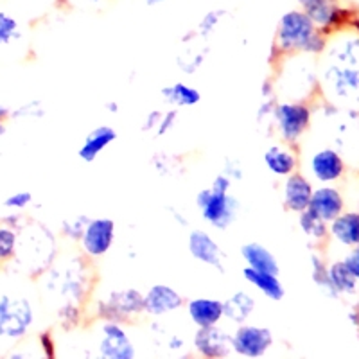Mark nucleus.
<instances>
[{
  "instance_id": "15",
  "label": "nucleus",
  "mask_w": 359,
  "mask_h": 359,
  "mask_svg": "<svg viewBox=\"0 0 359 359\" xmlns=\"http://www.w3.org/2000/svg\"><path fill=\"white\" fill-rule=\"evenodd\" d=\"M184 297L168 284H153L144 293V314L162 318L184 307Z\"/></svg>"
},
{
  "instance_id": "37",
  "label": "nucleus",
  "mask_w": 359,
  "mask_h": 359,
  "mask_svg": "<svg viewBox=\"0 0 359 359\" xmlns=\"http://www.w3.org/2000/svg\"><path fill=\"white\" fill-rule=\"evenodd\" d=\"M47 110H45L43 102L41 101H27L17 108H11V118H41L45 117Z\"/></svg>"
},
{
  "instance_id": "31",
  "label": "nucleus",
  "mask_w": 359,
  "mask_h": 359,
  "mask_svg": "<svg viewBox=\"0 0 359 359\" xmlns=\"http://www.w3.org/2000/svg\"><path fill=\"white\" fill-rule=\"evenodd\" d=\"M226 17H229V11L224 8L208 9V11H205L203 15H201L196 27H192V31H194V34H196L198 38L212 36L217 29L221 27V24H223Z\"/></svg>"
},
{
  "instance_id": "51",
  "label": "nucleus",
  "mask_w": 359,
  "mask_h": 359,
  "mask_svg": "<svg viewBox=\"0 0 359 359\" xmlns=\"http://www.w3.org/2000/svg\"><path fill=\"white\" fill-rule=\"evenodd\" d=\"M6 133V123H0V137Z\"/></svg>"
},
{
  "instance_id": "10",
  "label": "nucleus",
  "mask_w": 359,
  "mask_h": 359,
  "mask_svg": "<svg viewBox=\"0 0 359 359\" xmlns=\"http://www.w3.org/2000/svg\"><path fill=\"white\" fill-rule=\"evenodd\" d=\"M117 237V226L110 217H90L83 232L79 245H81L83 255L88 259L104 257L115 245Z\"/></svg>"
},
{
  "instance_id": "24",
  "label": "nucleus",
  "mask_w": 359,
  "mask_h": 359,
  "mask_svg": "<svg viewBox=\"0 0 359 359\" xmlns=\"http://www.w3.org/2000/svg\"><path fill=\"white\" fill-rule=\"evenodd\" d=\"M329 233L339 245L348 246V248L359 246V212H355V210L345 212L343 210L338 217H334L329 223Z\"/></svg>"
},
{
  "instance_id": "34",
  "label": "nucleus",
  "mask_w": 359,
  "mask_h": 359,
  "mask_svg": "<svg viewBox=\"0 0 359 359\" xmlns=\"http://www.w3.org/2000/svg\"><path fill=\"white\" fill-rule=\"evenodd\" d=\"M205 60H207L205 50H189L184 56L176 57V63H178V69L184 74H194L203 67Z\"/></svg>"
},
{
  "instance_id": "7",
  "label": "nucleus",
  "mask_w": 359,
  "mask_h": 359,
  "mask_svg": "<svg viewBox=\"0 0 359 359\" xmlns=\"http://www.w3.org/2000/svg\"><path fill=\"white\" fill-rule=\"evenodd\" d=\"M196 205L205 223L216 230H226L239 216L241 203L230 192L217 191L214 187L201 189L196 194Z\"/></svg>"
},
{
  "instance_id": "8",
  "label": "nucleus",
  "mask_w": 359,
  "mask_h": 359,
  "mask_svg": "<svg viewBox=\"0 0 359 359\" xmlns=\"http://www.w3.org/2000/svg\"><path fill=\"white\" fill-rule=\"evenodd\" d=\"M144 313V293L133 290V287H124V290H115L101 298L97 302V314L102 320H111V322H130Z\"/></svg>"
},
{
  "instance_id": "21",
  "label": "nucleus",
  "mask_w": 359,
  "mask_h": 359,
  "mask_svg": "<svg viewBox=\"0 0 359 359\" xmlns=\"http://www.w3.org/2000/svg\"><path fill=\"white\" fill-rule=\"evenodd\" d=\"M262 162H264L266 169L277 178H286V176L293 175L298 168V156L294 153L291 144H273L262 155Z\"/></svg>"
},
{
  "instance_id": "3",
  "label": "nucleus",
  "mask_w": 359,
  "mask_h": 359,
  "mask_svg": "<svg viewBox=\"0 0 359 359\" xmlns=\"http://www.w3.org/2000/svg\"><path fill=\"white\" fill-rule=\"evenodd\" d=\"M36 322L31 298L22 291L8 290L0 282V345L9 347L22 341Z\"/></svg>"
},
{
  "instance_id": "14",
  "label": "nucleus",
  "mask_w": 359,
  "mask_h": 359,
  "mask_svg": "<svg viewBox=\"0 0 359 359\" xmlns=\"http://www.w3.org/2000/svg\"><path fill=\"white\" fill-rule=\"evenodd\" d=\"M347 169L345 158L334 147H322L316 153H313L309 160V171L316 182L322 185H331L343 178Z\"/></svg>"
},
{
  "instance_id": "43",
  "label": "nucleus",
  "mask_w": 359,
  "mask_h": 359,
  "mask_svg": "<svg viewBox=\"0 0 359 359\" xmlns=\"http://www.w3.org/2000/svg\"><path fill=\"white\" fill-rule=\"evenodd\" d=\"M343 262H345V266L351 269V273L354 275L355 280L359 282V246L352 248L351 252H348L347 257L343 259Z\"/></svg>"
},
{
  "instance_id": "39",
  "label": "nucleus",
  "mask_w": 359,
  "mask_h": 359,
  "mask_svg": "<svg viewBox=\"0 0 359 359\" xmlns=\"http://www.w3.org/2000/svg\"><path fill=\"white\" fill-rule=\"evenodd\" d=\"M160 117H162V110L147 111L146 117L142 118V124H140V131L142 133H155L156 126L160 123Z\"/></svg>"
},
{
  "instance_id": "36",
  "label": "nucleus",
  "mask_w": 359,
  "mask_h": 359,
  "mask_svg": "<svg viewBox=\"0 0 359 359\" xmlns=\"http://www.w3.org/2000/svg\"><path fill=\"white\" fill-rule=\"evenodd\" d=\"M90 217L88 216H74V217H69V219H65L62 223V232L63 236L67 237V239H70V241H78L81 239L83 232H85L86 224H88Z\"/></svg>"
},
{
  "instance_id": "33",
  "label": "nucleus",
  "mask_w": 359,
  "mask_h": 359,
  "mask_svg": "<svg viewBox=\"0 0 359 359\" xmlns=\"http://www.w3.org/2000/svg\"><path fill=\"white\" fill-rule=\"evenodd\" d=\"M18 250V230L0 221V264L15 261Z\"/></svg>"
},
{
  "instance_id": "53",
  "label": "nucleus",
  "mask_w": 359,
  "mask_h": 359,
  "mask_svg": "<svg viewBox=\"0 0 359 359\" xmlns=\"http://www.w3.org/2000/svg\"><path fill=\"white\" fill-rule=\"evenodd\" d=\"M355 311H358V314H359V304H358V309H355Z\"/></svg>"
},
{
  "instance_id": "2",
  "label": "nucleus",
  "mask_w": 359,
  "mask_h": 359,
  "mask_svg": "<svg viewBox=\"0 0 359 359\" xmlns=\"http://www.w3.org/2000/svg\"><path fill=\"white\" fill-rule=\"evenodd\" d=\"M327 34L311 22L302 8L290 9L280 17L275 29L273 53L271 57L309 54L320 56L325 49Z\"/></svg>"
},
{
  "instance_id": "54",
  "label": "nucleus",
  "mask_w": 359,
  "mask_h": 359,
  "mask_svg": "<svg viewBox=\"0 0 359 359\" xmlns=\"http://www.w3.org/2000/svg\"><path fill=\"white\" fill-rule=\"evenodd\" d=\"M358 18H359V11H358Z\"/></svg>"
},
{
  "instance_id": "23",
  "label": "nucleus",
  "mask_w": 359,
  "mask_h": 359,
  "mask_svg": "<svg viewBox=\"0 0 359 359\" xmlns=\"http://www.w3.org/2000/svg\"><path fill=\"white\" fill-rule=\"evenodd\" d=\"M243 278L248 282L250 286L255 287L264 298L271 302H280L282 298L286 297V287L282 284L277 273H268V271H259L245 266L243 268Z\"/></svg>"
},
{
  "instance_id": "41",
  "label": "nucleus",
  "mask_w": 359,
  "mask_h": 359,
  "mask_svg": "<svg viewBox=\"0 0 359 359\" xmlns=\"http://www.w3.org/2000/svg\"><path fill=\"white\" fill-rule=\"evenodd\" d=\"M108 0H62V4L72 9H97L107 4Z\"/></svg>"
},
{
  "instance_id": "4",
  "label": "nucleus",
  "mask_w": 359,
  "mask_h": 359,
  "mask_svg": "<svg viewBox=\"0 0 359 359\" xmlns=\"http://www.w3.org/2000/svg\"><path fill=\"white\" fill-rule=\"evenodd\" d=\"M47 271V290L56 293L62 306H83L90 290V269L85 259H69L63 264H50Z\"/></svg>"
},
{
  "instance_id": "28",
  "label": "nucleus",
  "mask_w": 359,
  "mask_h": 359,
  "mask_svg": "<svg viewBox=\"0 0 359 359\" xmlns=\"http://www.w3.org/2000/svg\"><path fill=\"white\" fill-rule=\"evenodd\" d=\"M255 298L248 291H236L226 300H223L224 318L232 323H245L255 311Z\"/></svg>"
},
{
  "instance_id": "48",
  "label": "nucleus",
  "mask_w": 359,
  "mask_h": 359,
  "mask_svg": "<svg viewBox=\"0 0 359 359\" xmlns=\"http://www.w3.org/2000/svg\"><path fill=\"white\" fill-rule=\"evenodd\" d=\"M165 2H169V0H146V4L149 6V8H155V6L165 4Z\"/></svg>"
},
{
  "instance_id": "13",
  "label": "nucleus",
  "mask_w": 359,
  "mask_h": 359,
  "mask_svg": "<svg viewBox=\"0 0 359 359\" xmlns=\"http://www.w3.org/2000/svg\"><path fill=\"white\" fill-rule=\"evenodd\" d=\"M302 9L311 22L325 34L348 24V9L343 8L341 0H311Z\"/></svg>"
},
{
  "instance_id": "47",
  "label": "nucleus",
  "mask_w": 359,
  "mask_h": 359,
  "mask_svg": "<svg viewBox=\"0 0 359 359\" xmlns=\"http://www.w3.org/2000/svg\"><path fill=\"white\" fill-rule=\"evenodd\" d=\"M104 108H107V111H110V114H118V102L117 101L104 102Z\"/></svg>"
},
{
  "instance_id": "19",
  "label": "nucleus",
  "mask_w": 359,
  "mask_h": 359,
  "mask_svg": "<svg viewBox=\"0 0 359 359\" xmlns=\"http://www.w3.org/2000/svg\"><path fill=\"white\" fill-rule=\"evenodd\" d=\"M307 210L323 219L325 223H331L334 217L345 210V200H343L341 192L332 185H322V187L314 189L313 196H311Z\"/></svg>"
},
{
  "instance_id": "11",
  "label": "nucleus",
  "mask_w": 359,
  "mask_h": 359,
  "mask_svg": "<svg viewBox=\"0 0 359 359\" xmlns=\"http://www.w3.org/2000/svg\"><path fill=\"white\" fill-rule=\"evenodd\" d=\"M97 354L104 359H133L137 358V348L121 323L104 320L101 325Z\"/></svg>"
},
{
  "instance_id": "42",
  "label": "nucleus",
  "mask_w": 359,
  "mask_h": 359,
  "mask_svg": "<svg viewBox=\"0 0 359 359\" xmlns=\"http://www.w3.org/2000/svg\"><path fill=\"white\" fill-rule=\"evenodd\" d=\"M38 345H40V351L43 352L45 358H54L56 355V345H54V339L50 336V332H43L38 338Z\"/></svg>"
},
{
  "instance_id": "40",
  "label": "nucleus",
  "mask_w": 359,
  "mask_h": 359,
  "mask_svg": "<svg viewBox=\"0 0 359 359\" xmlns=\"http://www.w3.org/2000/svg\"><path fill=\"white\" fill-rule=\"evenodd\" d=\"M221 172H224L226 176H230L233 182H236V180H241L243 178L241 162H239V160H236V158H226V160H224Z\"/></svg>"
},
{
  "instance_id": "22",
  "label": "nucleus",
  "mask_w": 359,
  "mask_h": 359,
  "mask_svg": "<svg viewBox=\"0 0 359 359\" xmlns=\"http://www.w3.org/2000/svg\"><path fill=\"white\" fill-rule=\"evenodd\" d=\"M187 307V314L191 322L201 329V327H212L219 325L221 320L224 318L223 314V300L208 297H198L192 298L185 304Z\"/></svg>"
},
{
  "instance_id": "18",
  "label": "nucleus",
  "mask_w": 359,
  "mask_h": 359,
  "mask_svg": "<svg viewBox=\"0 0 359 359\" xmlns=\"http://www.w3.org/2000/svg\"><path fill=\"white\" fill-rule=\"evenodd\" d=\"M313 191L314 187L309 180L302 172L294 171L293 175L284 178V185H282V203H284V207L290 212H304L307 205H309Z\"/></svg>"
},
{
  "instance_id": "20",
  "label": "nucleus",
  "mask_w": 359,
  "mask_h": 359,
  "mask_svg": "<svg viewBox=\"0 0 359 359\" xmlns=\"http://www.w3.org/2000/svg\"><path fill=\"white\" fill-rule=\"evenodd\" d=\"M118 133L115 131V128L108 126V124H102V126L94 128L92 131H88L85 137V140L81 142L78 149V158L85 163H92L107 151L108 147L114 142H117Z\"/></svg>"
},
{
  "instance_id": "26",
  "label": "nucleus",
  "mask_w": 359,
  "mask_h": 359,
  "mask_svg": "<svg viewBox=\"0 0 359 359\" xmlns=\"http://www.w3.org/2000/svg\"><path fill=\"white\" fill-rule=\"evenodd\" d=\"M160 97L172 108H192L201 102V92L184 81L171 83L160 88Z\"/></svg>"
},
{
  "instance_id": "32",
  "label": "nucleus",
  "mask_w": 359,
  "mask_h": 359,
  "mask_svg": "<svg viewBox=\"0 0 359 359\" xmlns=\"http://www.w3.org/2000/svg\"><path fill=\"white\" fill-rule=\"evenodd\" d=\"M309 262H311V278H313L314 284H316V286H318L327 297L338 298V294H336L334 287H332L331 284V278H329V264L323 261L322 255H318V253H311Z\"/></svg>"
},
{
  "instance_id": "29",
  "label": "nucleus",
  "mask_w": 359,
  "mask_h": 359,
  "mask_svg": "<svg viewBox=\"0 0 359 359\" xmlns=\"http://www.w3.org/2000/svg\"><path fill=\"white\" fill-rule=\"evenodd\" d=\"M329 278H331V284L338 297H341V294H352L358 290L359 282L355 280L354 275L351 273V269L345 266L343 261L332 262L329 266Z\"/></svg>"
},
{
  "instance_id": "12",
  "label": "nucleus",
  "mask_w": 359,
  "mask_h": 359,
  "mask_svg": "<svg viewBox=\"0 0 359 359\" xmlns=\"http://www.w3.org/2000/svg\"><path fill=\"white\" fill-rule=\"evenodd\" d=\"M27 43V22L0 2V56H15Z\"/></svg>"
},
{
  "instance_id": "6",
  "label": "nucleus",
  "mask_w": 359,
  "mask_h": 359,
  "mask_svg": "<svg viewBox=\"0 0 359 359\" xmlns=\"http://www.w3.org/2000/svg\"><path fill=\"white\" fill-rule=\"evenodd\" d=\"M311 123H313V110L306 101L284 99V101L275 102L271 124L277 130L282 142L291 144V146L297 144L309 130Z\"/></svg>"
},
{
  "instance_id": "25",
  "label": "nucleus",
  "mask_w": 359,
  "mask_h": 359,
  "mask_svg": "<svg viewBox=\"0 0 359 359\" xmlns=\"http://www.w3.org/2000/svg\"><path fill=\"white\" fill-rule=\"evenodd\" d=\"M239 252H241L243 261H245V264L248 266V268L277 275L278 271H280V266H278V261L273 255V252L269 248H266L264 245H261V243H245Z\"/></svg>"
},
{
  "instance_id": "35",
  "label": "nucleus",
  "mask_w": 359,
  "mask_h": 359,
  "mask_svg": "<svg viewBox=\"0 0 359 359\" xmlns=\"http://www.w3.org/2000/svg\"><path fill=\"white\" fill-rule=\"evenodd\" d=\"M34 198H33V192L31 191H17V192H11L2 205L8 212H24L27 210L31 205H33Z\"/></svg>"
},
{
  "instance_id": "38",
  "label": "nucleus",
  "mask_w": 359,
  "mask_h": 359,
  "mask_svg": "<svg viewBox=\"0 0 359 359\" xmlns=\"http://www.w3.org/2000/svg\"><path fill=\"white\" fill-rule=\"evenodd\" d=\"M178 117H180L178 108H168L165 111H162L160 123L155 130L156 137H165V135L171 133V131L176 128V124H178Z\"/></svg>"
},
{
  "instance_id": "50",
  "label": "nucleus",
  "mask_w": 359,
  "mask_h": 359,
  "mask_svg": "<svg viewBox=\"0 0 359 359\" xmlns=\"http://www.w3.org/2000/svg\"><path fill=\"white\" fill-rule=\"evenodd\" d=\"M297 2H298V6H300V8H304L306 4H309L311 0H297Z\"/></svg>"
},
{
  "instance_id": "17",
  "label": "nucleus",
  "mask_w": 359,
  "mask_h": 359,
  "mask_svg": "<svg viewBox=\"0 0 359 359\" xmlns=\"http://www.w3.org/2000/svg\"><path fill=\"white\" fill-rule=\"evenodd\" d=\"M194 348L201 358L223 359L232 354V339L229 332L221 331L217 325L201 327L194 334Z\"/></svg>"
},
{
  "instance_id": "16",
  "label": "nucleus",
  "mask_w": 359,
  "mask_h": 359,
  "mask_svg": "<svg viewBox=\"0 0 359 359\" xmlns=\"http://www.w3.org/2000/svg\"><path fill=\"white\" fill-rule=\"evenodd\" d=\"M187 248L194 261L201 262V264L208 266V268H214L216 271H219V273L224 271L223 250H221V246L217 245L216 239H214L207 230H192V232L189 233Z\"/></svg>"
},
{
  "instance_id": "9",
  "label": "nucleus",
  "mask_w": 359,
  "mask_h": 359,
  "mask_svg": "<svg viewBox=\"0 0 359 359\" xmlns=\"http://www.w3.org/2000/svg\"><path fill=\"white\" fill-rule=\"evenodd\" d=\"M232 339V354L245 359L264 358L273 347V332L268 327L239 323L236 331L230 334Z\"/></svg>"
},
{
  "instance_id": "30",
  "label": "nucleus",
  "mask_w": 359,
  "mask_h": 359,
  "mask_svg": "<svg viewBox=\"0 0 359 359\" xmlns=\"http://www.w3.org/2000/svg\"><path fill=\"white\" fill-rule=\"evenodd\" d=\"M298 226H300V230L304 232V236L314 243L323 241V239L329 236V223L320 219L316 214H313L311 210H307V208L304 212L298 214Z\"/></svg>"
},
{
  "instance_id": "52",
  "label": "nucleus",
  "mask_w": 359,
  "mask_h": 359,
  "mask_svg": "<svg viewBox=\"0 0 359 359\" xmlns=\"http://www.w3.org/2000/svg\"><path fill=\"white\" fill-rule=\"evenodd\" d=\"M348 4H359V0H347Z\"/></svg>"
},
{
  "instance_id": "44",
  "label": "nucleus",
  "mask_w": 359,
  "mask_h": 359,
  "mask_svg": "<svg viewBox=\"0 0 359 359\" xmlns=\"http://www.w3.org/2000/svg\"><path fill=\"white\" fill-rule=\"evenodd\" d=\"M168 347H169V351H172V352L182 351V348H184V338H180V336H171V338H169Z\"/></svg>"
},
{
  "instance_id": "46",
  "label": "nucleus",
  "mask_w": 359,
  "mask_h": 359,
  "mask_svg": "<svg viewBox=\"0 0 359 359\" xmlns=\"http://www.w3.org/2000/svg\"><path fill=\"white\" fill-rule=\"evenodd\" d=\"M171 212H172V216H175V219L178 221V224H182V226H187V224H189L187 217L182 216V214H180L178 210H175V208H171Z\"/></svg>"
},
{
  "instance_id": "1",
  "label": "nucleus",
  "mask_w": 359,
  "mask_h": 359,
  "mask_svg": "<svg viewBox=\"0 0 359 359\" xmlns=\"http://www.w3.org/2000/svg\"><path fill=\"white\" fill-rule=\"evenodd\" d=\"M316 65V85L327 107L359 114V27L347 24L327 34Z\"/></svg>"
},
{
  "instance_id": "27",
  "label": "nucleus",
  "mask_w": 359,
  "mask_h": 359,
  "mask_svg": "<svg viewBox=\"0 0 359 359\" xmlns=\"http://www.w3.org/2000/svg\"><path fill=\"white\" fill-rule=\"evenodd\" d=\"M0 2L13 9L27 24L47 17L54 8L62 4V0H0Z\"/></svg>"
},
{
  "instance_id": "5",
  "label": "nucleus",
  "mask_w": 359,
  "mask_h": 359,
  "mask_svg": "<svg viewBox=\"0 0 359 359\" xmlns=\"http://www.w3.org/2000/svg\"><path fill=\"white\" fill-rule=\"evenodd\" d=\"M15 261L31 273H41L54 262V236L40 223H24L18 230Z\"/></svg>"
},
{
  "instance_id": "49",
  "label": "nucleus",
  "mask_w": 359,
  "mask_h": 359,
  "mask_svg": "<svg viewBox=\"0 0 359 359\" xmlns=\"http://www.w3.org/2000/svg\"><path fill=\"white\" fill-rule=\"evenodd\" d=\"M168 162H169V160H168ZM168 162H163V163H155V169H156V168H160V165H165V163H168ZM168 172H171V168H169V165H168V169H165V175H168Z\"/></svg>"
},
{
  "instance_id": "45",
  "label": "nucleus",
  "mask_w": 359,
  "mask_h": 359,
  "mask_svg": "<svg viewBox=\"0 0 359 359\" xmlns=\"http://www.w3.org/2000/svg\"><path fill=\"white\" fill-rule=\"evenodd\" d=\"M11 118V108L6 107V104H0V123H6Z\"/></svg>"
}]
</instances>
